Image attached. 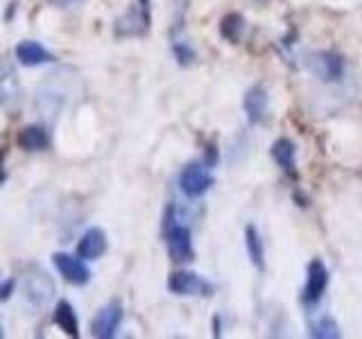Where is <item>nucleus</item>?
Listing matches in <instances>:
<instances>
[{
	"label": "nucleus",
	"instance_id": "obj_1",
	"mask_svg": "<svg viewBox=\"0 0 362 339\" xmlns=\"http://www.w3.org/2000/svg\"><path fill=\"white\" fill-rule=\"evenodd\" d=\"M215 179L204 163H188L179 177V188L188 199H197L213 188Z\"/></svg>",
	"mask_w": 362,
	"mask_h": 339
},
{
	"label": "nucleus",
	"instance_id": "obj_2",
	"mask_svg": "<svg viewBox=\"0 0 362 339\" xmlns=\"http://www.w3.org/2000/svg\"><path fill=\"white\" fill-rule=\"evenodd\" d=\"M308 68L313 71V75H317L322 82H339L344 77V56L333 50H322L310 54L308 59Z\"/></svg>",
	"mask_w": 362,
	"mask_h": 339
},
{
	"label": "nucleus",
	"instance_id": "obj_3",
	"mask_svg": "<svg viewBox=\"0 0 362 339\" xmlns=\"http://www.w3.org/2000/svg\"><path fill=\"white\" fill-rule=\"evenodd\" d=\"M168 290L179 297H211L215 292L206 278L190 274V271H173L168 276Z\"/></svg>",
	"mask_w": 362,
	"mask_h": 339
},
{
	"label": "nucleus",
	"instance_id": "obj_4",
	"mask_svg": "<svg viewBox=\"0 0 362 339\" xmlns=\"http://www.w3.org/2000/svg\"><path fill=\"white\" fill-rule=\"evenodd\" d=\"M163 235L168 242V254L175 263H190V260L195 258V251H192V235L188 226L175 222L168 231H163Z\"/></svg>",
	"mask_w": 362,
	"mask_h": 339
},
{
	"label": "nucleus",
	"instance_id": "obj_5",
	"mask_svg": "<svg viewBox=\"0 0 362 339\" xmlns=\"http://www.w3.org/2000/svg\"><path fill=\"white\" fill-rule=\"evenodd\" d=\"M326 287H328V269L320 258H315L308 263V269H305V285L301 292V301L305 305L320 303Z\"/></svg>",
	"mask_w": 362,
	"mask_h": 339
},
{
	"label": "nucleus",
	"instance_id": "obj_6",
	"mask_svg": "<svg viewBox=\"0 0 362 339\" xmlns=\"http://www.w3.org/2000/svg\"><path fill=\"white\" fill-rule=\"evenodd\" d=\"M120 321H122V305L118 301H111L109 305H105V308L95 314V319L90 321V335L98 337V339L116 337Z\"/></svg>",
	"mask_w": 362,
	"mask_h": 339
},
{
	"label": "nucleus",
	"instance_id": "obj_7",
	"mask_svg": "<svg viewBox=\"0 0 362 339\" xmlns=\"http://www.w3.org/2000/svg\"><path fill=\"white\" fill-rule=\"evenodd\" d=\"M52 265L57 267V271H59L68 282H71V285L82 287L90 280V269L79 258L57 251V254H52Z\"/></svg>",
	"mask_w": 362,
	"mask_h": 339
},
{
	"label": "nucleus",
	"instance_id": "obj_8",
	"mask_svg": "<svg viewBox=\"0 0 362 339\" xmlns=\"http://www.w3.org/2000/svg\"><path fill=\"white\" fill-rule=\"evenodd\" d=\"M147 30H150V9L145 7H132L116 20L118 37H141Z\"/></svg>",
	"mask_w": 362,
	"mask_h": 339
},
{
	"label": "nucleus",
	"instance_id": "obj_9",
	"mask_svg": "<svg viewBox=\"0 0 362 339\" xmlns=\"http://www.w3.org/2000/svg\"><path fill=\"white\" fill-rule=\"evenodd\" d=\"M243 107H245V116L249 120V124H260L265 122L267 118V107H269V95L265 86H252L245 93V100H243Z\"/></svg>",
	"mask_w": 362,
	"mask_h": 339
},
{
	"label": "nucleus",
	"instance_id": "obj_10",
	"mask_svg": "<svg viewBox=\"0 0 362 339\" xmlns=\"http://www.w3.org/2000/svg\"><path fill=\"white\" fill-rule=\"evenodd\" d=\"M272 158H274V163L286 172L290 179H297L299 172H297V145L290 138H279L274 145H272L269 150Z\"/></svg>",
	"mask_w": 362,
	"mask_h": 339
},
{
	"label": "nucleus",
	"instance_id": "obj_11",
	"mask_svg": "<svg viewBox=\"0 0 362 339\" xmlns=\"http://www.w3.org/2000/svg\"><path fill=\"white\" fill-rule=\"evenodd\" d=\"M25 294L34 305H43L54 297V282L41 269H37V274L25 278Z\"/></svg>",
	"mask_w": 362,
	"mask_h": 339
},
{
	"label": "nucleus",
	"instance_id": "obj_12",
	"mask_svg": "<svg viewBox=\"0 0 362 339\" xmlns=\"http://www.w3.org/2000/svg\"><path fill=\"white\" fill-rule=\"evenodd\" d=\"M105 251H107V233L98 229V226L88 229L77 244V256L86 260H98Z\"/></svg>",
	"mask_w": 362,
	"mask_h": 339
},
{
	"label": "nucleus",
	"instance_id": "obj_13",
	"mask_svg": "<svg viewBox=\"0 0 362 339\" xmlns=\"http://www.w3.org/2000/svg\"><path fill=\"white\" fill-rule=\"evenodd\" d=\"M16 59H18V64H23V66L34 68V66H41V64H50V61H54V56H52V52H48V50H45L43 45L37 43V41H21V43L16 45Z\"/></svg>",
	"mask_w": 362,
	"mask_h": 339
},
{
	"label": "nucleus",
	"instance_id": "obj_14",
	"mask_svg": "<svg viewBox=\"0 0 362 339\" xmlns=\"http://www.w3.org/2000/svg\"><path fill=\"white\" fill-rule=\"evenodd\" d=\"M21 150H28V152H41V150H48L50 147V136L43 127L39 124H32V127H25L18 131V138H16Z\"/></svg>",
	"mask_w": 362,
	"mask_h": 339
},
{
	"label": "nucleus",
	"instance_id": "obj_15",
	"mask_svg": "<svg viewBox=\"0 0 362 339\" xmlns=\"http://www.w3.org/2000/svg\"><path fill=\"white\" fill-rule=\"evenodd\" d=\"M245 246H247V254L252 265L258 271H265V244H263V237H260L258 229L254 224H249L245 229Z\"/></svg>",
	"mask_w": 362,
	"mask_h": 339
},
{
	"label": "nucleus",
	"instance_id": "obj_16",
	"mask_svg": "<svg viewBox=\"0 0 362 339\" xmlns=\"http://www.w3.org/2000/svg\"><path fill=\"white\" fill-rule=\"evenodd\" d=\"M54 323L62 328V331L68 335L77 339L79 337V321H77V314L73 310V305L68 301H59L54 308Z\"/></svg>",
	"mask_w": 362,
	"mask_h": 339
},
{
	"label": "nucleus",
	"instance_id": "obj_17",
	"mask_svg": "<svg viewBox=\"0 0 362 339\" xmlns=\"http://www.w3.org/2000/svg\"><path fill=\"white\" fill-rule=\"evenodd\" d=\"M220 34H222L224 41L240 43L243 34H245V18H243V14H238V11H229V14H224L222 20H220Z\"/></svg>",
	"mask_w": 362,
	"mask_h": 339
},
{
	"label": "nucleus",
	"instance_id": "obj_18",
	"mask_svg": "<svg viewBox=\"0 0 362 339\" xmlns=\"http://www.w3.org/2000/svg\"><path fill=\"white\" fill-rule=\"evenodd\" d=\"M308 328H310V337H315V339H339L342 337V331H339L337 321L331 314L315 316Z\"/></svg>",
	"mask_w": 362,
	"mask_h": 339
},
{
	"label": "nucleus",
	"instance_id": "obj_19",
	"mask_svg": "<svg viewBox=\"0 0 362 339\" xmlns=\"http://www.w3.org/2000/svg\"><path fill=\"white\" fill-rule=\"evenodd\" d=\"M173 52H175V59L181 64V66H190L192 61H195V50L190 48V45L186 41H175L173 43Z\"/></svg>",
	"mask_w": 362,
	"mask_h": 339
},
{
	"label": "nucleus",
	"instance_id": "obj_20",
	"mask_svg": "<svg viewBox=\"0 0 362 339\" xmlns=\"http://www.w3.org/2000/svg\"><path fill=\"white\" fill-rule=\"evenodd\" d=\"M11 84H16V75L9 68L0 66V102H7L11 95Z\"/></svg>",
	"mask_w": 362,
	"mask_h": 339
},
{
	"label": "nucleus",
	"instance_id": "obj_21",
	"mask_svg": "<svg viewBox=\"0 0 362 339\" xmlns=\"http://www.w3.org/2000/svg\"><path fill=\"white\" fill-rule=\"evenodd\" d=\"M220 161V154H218V145L215 143H209L206 145V154H204V165L206 167H215Z\"/></svg>",
	"mask_w": 362,
	"mask_h": 339
},
{
	"label": "nucleus",
	"instance_id": "obj_22",
	"mask_svg": "<svg viewBox=\"0 0 362 339\" xmlns=\"http://www.w3.org/2000/svg\"><path fill=\"white\" fill-rule=\"evenodd\" d=\"M14 285H16V280L14 278H7L3 285H0V299L3 301H7L9 299V294L14 292Z\"/></svg>",
	"mask_w": 362,
	"mask_h": 339
},
{
	"label": "nucleus",
	"instance_id": "obj_23",
	"mask_svg": "<svg viewBox=\"0 0 362 339\" xmlns=\"http://www.w3.org/2000/svg\"><path fill=\"white\" fill-rule=\"evenodd\" d=\"M5 150H3V147H0V186H3L5 184V181H7V172H5Z\"/></svg>",
	"mask_w": 362,
	"mask_h": 339
},
{
	"label": "nucleus",
	"instance_id": "obj_24",
	"mask_svg": "<svg viewBox=\"0 0 362 339\" xmlns=\"http://www.w3.org/2000/svg\"><path fill=\"white\" fill-rule=\"evenodd\" d=\"M52 3H54L57 7H71V5H77L79 0H52Z\"/></svg>",
	"mask_w": 362,
	"mask_h": 339
},
{
	"label": "nucleus",
	"instance_id": "obj_25",
	"mask_svg": "<svg viewBox=\"0 0 362 339\" xmlns=\"http://www.w3.org/2000/svg\"><path fill=\"white\" fill-rule=\"evenodd\" d=\"M213 328H215L213 335H215V337H220V319H218V316H215V319H213Z\"/></svg>",
	"mask_w": 362,
	"mask_h": 339
},
{
	"label": "nucleus",
	"instance_id": "obj_26",
	"mask_svg": "<svg viewBox=\"0 0 362 339\" xmlns=\"http://www.w3.org/2000/svg\"><path fill=\"white\" fill-rule=\"evenodd\" d=\"M141 3V7H145V9H150V0H139Z\"/></svg>",
	"mask_w": 362,
	"mask_h": 339
},
{
	"label": "nucleus",
	"instance_id": "obj_27",
	"mask_svg": "<svg viewBox=\"0 0 362 339\" xmlns=\"http://www.w3.org/2000/svg\"><path fill=\"white\" fill-rule=\"evenodd\" d=\"M0 337H3V333H0Z\"/></svg>",
	"mask_w": 362,
	"mask_h": 339
}]
</instances>
